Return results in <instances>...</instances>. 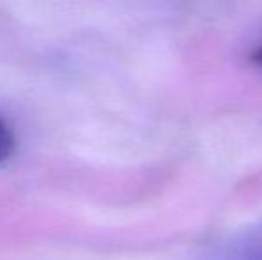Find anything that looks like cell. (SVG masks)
<instances>
[{"label": "cell", "instance_id": "obj_1", "mask_svg": "<svg viewBox=\"0 0 262 260\" xmlns=\"http://www.w3.org/2000/svg\"><path fill=\"white\" fill-rule=\"evenodd\" d=\"M216 260H262V221L239 230L225 241Z\"/></svg>", "mask_w": 262, "mask_h": 260}, {"label": "cell", "instance_id": "obj_2", "mask_svg": "<svg viewBox=\"0 0 262 260\" xmlns=\"http://www.w3.org/2000/svg\"><path fill=\"white\" fill-rule=\"evenodd\" d=\"M14 152V135L9 127L0 120V162L7 160Z\"/></svg>", "mask_w": 262, "mask_h": 260}, {"label": "cell", "instance_id": "obj_3", "mask_svg": "<svg viewBox=\"0 0 262 260\" xmlns=\"http://www.w3.org/2000/svg\"><path fill=\"white\" fill-rule=\"evenodd\" d=\"M252 61L255 64H259V66H262V43L259 46H257L255 50H253V54H252Z\"/></svg>", "mask_w": 262, "mask_h": 260}]
</instances>
